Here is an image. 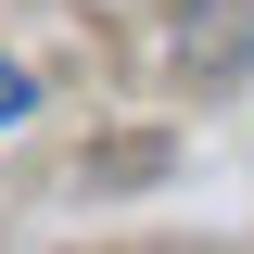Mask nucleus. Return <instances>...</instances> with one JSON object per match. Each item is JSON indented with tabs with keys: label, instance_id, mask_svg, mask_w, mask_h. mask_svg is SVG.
Returning <instances> with one entry per match:
<instances>
[{
	"label": "nucleus",
	"instance_id": "nucleus-1",
	"mask_svg": "<svg viewBox=\"0 0 254 254\" xmlns=\"http://www.w3.org/2000/svg\"><path fill=\"white\" fill-rule=\"evenodd\" d=\"M26 102H38V89H26V64H0V127H26Z\"/></svg>",
	"mask_w": 254,
	"mask_h": 254
}]
</instances>
